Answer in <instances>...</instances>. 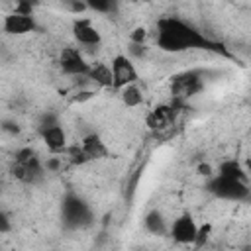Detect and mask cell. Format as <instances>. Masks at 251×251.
<instances>
[{
	"label": "cell",
	"instance_id": "14",
	"mask_svg": "<svg viewBox=\"0 0 251 251\" xmlns=\"http://www.w3.org/2000/svg\"><path fill=\"white\" fill-rule=\"evenodd\" d=\"M88 80H90V82H94V84H96V86H100V88H112V84H114L112 65L102 63V61L92 63L90 73H88Z\"/></svg>",
	"mask_w": 251,
	"mask_h": 251
},
{
	"label": "cell",
	"instance_id": "27",
	"mask_svg": "<svg viewBox=\"0 0 251 251\" xmlns=\"http://www.w3.org/2000/svg\"><path fill=\"white\" fill-rule=\"evenodd\" d=\"M145 53H147V47H145V45H139V43H131V41H129V55L145 57Z\"/></svg>",
	"mask_w": 251,
	"mask_h": 251
},
{
	"label": "cell",
	"instance_id": "19",
	"mask_svg": "<svg viewBox=\"0 0 251 251\" xmlns=\"http://www.w3.org/2000/svg\"><path fill=\"white\" fill-rule=\"evenodd\" d=\"M65 155H67V159H69V163L71 165H84V163H90L88 161V157H86V153L82 151V147H80V143H75V145H69L67 147V151H65Z\"/></svg>",
	"mask_w": 251,
	"mask_h": 251
},
{
	"label": "cell",
	"instance_id": "16",
	"mask_svg": "<svg viewBox=\"0 0 251 251\" xmlns=\"http://www.w3.org/2000/svg\"><path fill=\"white\" fill-rule=\"evenodd\" d=\"M120 100L127 106V108H137L143 104V90L137 86V82L127 84L120 90Z\"/></svg>",
	"mask_w": 251,
	"mask_h": 251
},
{
	"label": "cell",
	"instance_id": "23",
	"mask_svg": "<svg viewBox=\"0 0 251 251\" xmlns=\"http://www.w3.org/2000/svg\"><path fill=\"white\" fill-rule=\"evenodd\" d=\"M43 163H45L47 173H59V171H61V167H63L61 157H57L55 153H51V157H47V161H43Z\"/></svg>",
	"mask_w": 251,
	"mask_h": 251
},
{
	"label": "cell",
	"instance_id": "20",
	"mask_svg": "<svg viewBox=\"0 0 251 251\" xmlns=\"http://www.w3.org/2000/svg\"><path fill=\"white\" fill-rule=\"evenodd\" d=\"M39 4H41V0H16V4H14V12L33 16V12H35V8H37Z\"/></svg>",
	"mask_w": 251,
	"mask_h": 251
},
{
	"label": "cell",
	"instance_id": "22",
	"mask_svg": "<svg viewBox=\"0 0 251 251\" xmlns=\"http://www.w3.org/2000/svg\"><path fill=\"white\" fill-rule=\"evenodd\" d=\"M210 235H212V224H210V222H206V224L198 226V233H196L194 247H202V245L208 241V237H210Z\"/></svg>",
	"mask_w": 251,
	"mask_h": 251
},
{
	"label": "cell",
	"instance_id": "1",
	"mask_svg": "<svg viewBox=\"0 0 251 251\" xmlns=\"http://www.w3.org/2000/svg\"><path fill=\"white\" fill-rule=\"evenodd\" d=\"M155 45L165 53H182L188 49H208V51H222V47L210 41L204 33H200L190 24L175 18L165 16L159 18L155 24Z\"/></svg>",
	"mask_w": 251,
	"mask_h": 251
},
{
	"label": "cell",
	"instance_id": "15",
	"mask_svg": "<svg viewBox=\"0 0 251 251\" xmlns=\"http://www.w3.org/2000/svg\"><path fill=\"white\" fill-rule=\"evenodd\" d=\"M143 227H145V231H149L151 235H165V233H169V224H167L165 216H163L157 208H153V210H149V212L145 214V218H143Z\"/></svg>",
	"mask_w": 251,
	"mask_h": 251
},
{
	"label": "cell",
	"instance_id": "9",
	"mask_svg": "<svg viewBox=\"0 0 251 251\" xmlns=\"http://www.w3.org/2000/svg\"><path fill=\"white\" fill-rule=\"evenodd\" d=\"M73 37L82 47H94L96 49L102 45V35L90 18H76L73 22Z\"/></svg>",
	"mask_w": 251,
	"mask_h": 251
},
{
	"label": "cell",
	"instance_id": "26",
	"mask_svg": "<svg viewBox=\"0 0 251 251\" xmlns=\"http://www.w3.org/2000/svg\"><path fill=\"white\" fill-rule=\"evenodd\" d=\"M196 173H198L200 176H208V178H210L212 173H214V167L204 161V163H198V165H196Z\"/></svg>",
	"mask_w": 251,
	"mask_h": 251
},
{
	"label": "cell",
	"instance_id": "8",
	"mask_svg": "<svg viewBox=\"0 0 251 251\" xmlns=\"http://www.w3.org/2000/svg\"><path fill=\"white\" fill-rule=\"evenodd\" d=\"M10 173H12V176H14L16 180H20V182H24V184H37V182L45 176L47 169H45V163H43V161L39 159V155H37L35 159L27 161V163L12 161Z\"/></svg>",
	"mask_w": 251,
	"mask_h": 251
},
{
	"label": "cell",
	"instance_id": "24",
	"mask_svg": "<svg viewBox=\"0 0 251 251\" xmlns=\"http://www.w3.org/2000/svg\"><path fill=\"white\" fill-rule=\"evenodd\" d=\"M90 98H94V90L78 88V90L75 92V96L71 98V102H86V100H90Z\"/></svg>",
	"mask_w": 251,
	"mask_h": 251
},
{
	"label": "cell",
	"instance_id": "3",
	"mask_svg": "<svg viewBox=\"0 0 251 251\" xmlns=\"http://www.w3.org/2000/svg\"><path fill=\"white\" fill-rule=\"evenodd\" d=\"M208 192H212L220 200H229V202H243L251 198V186L243 178H233V176H224V175H214L210 176L206 184Z\"/></svg>",
	"mask_w": 251,
	"mask_h": 251
},
{
	"label": "cell",
	"instance_id": "5",
	"mask_svg": "<svg viewBox=\"0 0 251 251\" xmlns=\"http://www.w3.org/2000/svg\"><path fill=\"white\" fill-rule=\"evenodd\" d=\"M59 67L63 75L76 78V76H88L92 63H88L82 51H78L76 47H63L59 51Z\"/></svg>",
	"mask_w": 251,
	"mask_h": 251
},
{
	"label": "cell",
	"instance_id": "2",
	"mask_svg": "<svg viewBox=\"0 0 251 251\" xmlns=\"http://www.w3.org/2000/svg\"><path fill=\"white\" fill-rule=\"evenodd\" d=\"M204 71L200 69H188L171 78V98L173 104L184 106L188 98L196 96L200 90H204Z\"/></svg>",
	"mask_w": 251,
	"mask_h": 251
},
{
	"label": "cell",
	"instance_id": "4",
	"mask_svg": "<svg viewBox=\"0 0 251 251\" xmlns=\"http://www.w3.org/2000/svg\"><path fill=\"white\" fill-rule=\"evenodd\" d=\"M61 216H63V224L67 229H82L88 227L94 220V214L90 210V206L75 192H67L63 198V206H61Z\"/></svg>",
	"mask_w": 251,
	"mask_h": 251
},
{
	"label": "cell",
	"instance_id": "6",
	"mask_svg": "<svg viewBox=\"0 0 251 251\" xmlns=\"http://www.w3.org/2000/svg\"><path fill=\"white\" fill-rule=\"evenodd\" d=\"M112 73H114V84H112V90H122L124 86L127 84H133L139 80V75H137V69L131 61L129 55L126 53H118L114 55L112 59Z\"/></svg>",
	"mask_w": 251,
	"mask_h": 251
},
{
	"label": "cell",
	"instance_id": "13",
	"mask_svg": "<svg viewBox=\"0 0 251 251\" xmlns=\"http://www.w3.org/2000/svg\"><path fill=\"white\" fill-rule=\"evenodd\" d=\"M80 147L86 153L88 161H100V159H108L110 157V149L104 143V139L98 133H86L80 139Z\"/></svg>",
	"mask_w": 251,
	"mask_h": 251
},
{
	"label": "cell",
	"instance_id": "12",
	"mask_svg": "<svg viewBox=\"0 0 251 251\" xmlns=\"http://www.w3.org/2000/svg\"><path fill=\"white\" fill-rule=\"evenodd\" d=\"M176 108H180V106H176V104H159V106H155L147 116H145V124H147V127L149 129H163V127H167V126H171L173 124V120H175V110Z\"/></svg>",
	"mask_w": 251,
	"mask_h": 251
},
{
	"label": "cell",
	"instance_id": "11",
	"mask_svg": "<svg viewBox=\"0 0 251 251\" xmlns=\"http://www.w3.org/2000/svg\"><path fill=\"white\" fill-rule=\"evenodd\" d=\"M37 29V22L33 16L20 14V12H10L4 16V31L8 35H25Z\"/></svg>",
	"mask_w": 251,
	"mask_h": 251
},
{
	"label": "cell",
	"instance_id": "17",
	"mask_svg": "<svg viewBox=\"0 0 251 251\" xmlns=\"http://www.w3.org/2000/svg\"><path fill=\"white\" fill-rule=\"evenodd\" d=\"M218 175L247 180V173H245V169L241 167V163L237 159H226V161H222L220 167H218Z\"/></svg>",
	"mask_w": 251,
	"mask_h": 251
},
{
	"label": "cell",
	"instance_id": "18",
	"mask_svg": "<svg viewBox=\"0 0 251 251\" xmlns=\"http://www.w3.org/2000/svg\"><path fill=\"white\" fill-rule=\"evenodd\" d=\"M88 10L96 14H116L120 0H84Z\"/></svg>",
	"mask_w": 251,
	"mask_h": 251
},
{
	"label": "cell",
	"instance_id": "21",
	"mask_svg": "<svg viewBox=\"0 0 251 251\" xmlns=\"http://www.w3.org/2000/svg\"><path fill=\"white\" fill-rule=\"evenodd\" d=\"M149 37V29L145 25H135L131 31H129V41L131 43H139V45H145Z\"/></svg>",
	"mask_w": 251,
	"mask_h": 251
},
{
	"label": "cell",
	"instance_id": "10",
	"mask_svg": "<svg viewBox=\"0 0 251 251\" xmlns=\"http://www.w3.org/2000/svg\"><path fill=\"white\" fill-rule=\"evenodd\" d=\"M39 135H41V141L43 145L47 147L49 153H55V155H61L67 151V133L63 129V126L57 122V124H51L47 127H41L39 129Z\"/></svg>",
	"mask_w": 251,
	"mask_h": 251
},
{
	"label": "cell",
	"instance_id": "29",
	"mask_svg": "<svg viewBox=\"0 0 251 251\" xmlns=\"http://www.w3.org/2000/svg\"><path fill=\"white\" fill-rule=\"evenodd\" d=\"M4 129H6V131H12V133H18V131H20L18 124H14V122H4Z\"/></svg>",
	"mask_w": 251,
	"mask_h": 251
},
{
	"label": "cell",
	"instance_id": "7",
	"mask_svg": "<svg viewBox=\"0 0 251 251\" xmlns=\"http://www.w3.org/2000/svg\"><path fill=\"white\" fill-rule=\"evenodd\" d=\"M196 233H198V224L192 218V214H188V212L175 218L173 224L169 226V235L180 245H194Z\"/></svg>",
	"mask_w": 251,
	"mask_h": 251
},
{
	"label": "cell",
	"instance_id": "31",
	"mask_svg": "<svg viewBox=\"0 0 251 251\" xmlns=\"http://www.w3.org/2000/svg\"><path fill=\"white\" fill-rule=\"evenodd\" d=\"M249 186H251V184H249Z\"/></svg>",
	"mask_w": 251,
	"mask_h": 251
},
{
	"label": "cell",
	"instance_id": "25",
	"mask_svg": "<svg viewBox=\"0 0 251 251\" xmlns=\"http://www.w3.org/2000/svg\"><path fill=\"white\" fill-rule=\"evenodd\" d=\"M59 120H57V116L53 114V112H45L41 118H39V129L41 127H47V126H51V124H57Z\"/></svg>",
	"mask_w": 251,
	"mask_h": 251
},
{
	"label": "cell",
	"instance_id": "30",
	"mask_svg": "<svg viewBox=\"0 0 251 251\" xmlns=\"http://www.w3.org/2000/svg\"><path fill=\"white\" fill-rule=\"evenodd\" d=\"M139 2H151V0H139Z\"/></svg>",
	"mask_w": 251,
	"mask_h": 251
},
{
	"label": "cell",
	"instance_id": "28",
	"mask_svg": "<svg viewBox=\"0 0 251 251\" xmlns=\"http://www.w3.org/2000/svg\"><path fill=\"white\" fill-rule=\"evenodd\" d=\"M12 229V224H10V216L6 212H0V231L2 233H8Z\"/></svg>",
	"mask_w": 251,
	"mask_h": 251
}]
</instances>
